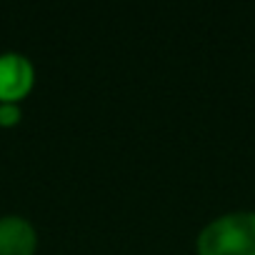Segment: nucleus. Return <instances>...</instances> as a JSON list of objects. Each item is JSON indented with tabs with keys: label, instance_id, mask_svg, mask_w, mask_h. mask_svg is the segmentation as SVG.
I'll list each match as a JSON object with an SVG mask.
<instances>
[{
	"label": "nucleus",
	"instance_id": "1",
	"mask_svg": "<svg viewBox=\"0 0 255 255\" xmlns=\"http://www.w3.org/2000/svg\"><path fill=\"white\" fill-rule=\"evenodd\" d=\"M198 255H255V210H233L208 220L195 238Z\"/></svg>",
	"mask_w": 255,
	"mask_h": 255
},
{
	"label": "nucleus",
	"instance_id": "2",
	"mask_svg": "<svg viewBox=\"0 0 255 255\" xmlns=\"http://www.w3.org/2000/svg\"><path fill=\"white\" fill-rule=\"evenodd\" d=\"M35 88V65L28 55L0 53V103H23Z\"/></svg>",
	"mask_w": 255,
	"mask_h": 255
},
{
	"label": "nucleus",
	"instance_id": "3",
	"mask_svg": "<svg viewBox=\"0 0 255 255\" xmlns=\"http://www.w3.org/2000/svg\"><path fill=\"white\" fill-rule=\"evenodd\" d=\"M38 230L23 215H0V255H35Z\"/></svg>",
	"mask_w": 255,
	"mask_h": 255
},
{
	"label": "nucleus",
	"instance_id": "4",
	"mask_svg": "<svg viewBox=\"0 0 255 255\" xmlns=\"http://www.w3.org/2000/svg\"><path fill=\"white\" fill-rule=\"evenodd\" d=\"M23 120V108L18 103H0V128H15Z\"/></svg>",
	"mask_w": 255,
	"mask_h": 255
}]
</instances>
